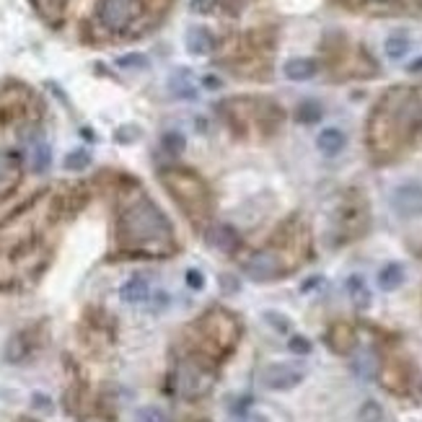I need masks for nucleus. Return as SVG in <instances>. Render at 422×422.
<instances>
[{"mask_svg": "<svg viewBox=\"0 0 422 422\" xmlns=\"http://www.w3.org/2000/svg\"><path fill=\"white\" fill-rule=\"evenodd\" d=\"M391 205H394V210L399 212V215H404V218L422 212V184L407 181V184L397 187L394 189V195H391Z\"/></svg>", "mask_w": 422, "mask_h": 422, "instance_id": "nucleus-5", "label": "nucleus"}, {"mask_svg": "<svg viewBox=\"0 0 422 422\" xmlns=\"http://www.w3.org/2000/svg\"><path fill=\"white\" fill-rule=\"evenodd\" d=\"M360 422H381V407L376 401H366L360 410Z\"/></svg>", "mask_w": 422, "mask_h": 422, "instance_id": "nucleus-24", "label": "nucleus"}, {"mask_svg": "<svg viewBox=\"0 0 422 422\" xmlns=\"http://www.w3.org/2000/svg\"><path fill=\"white\" fill-rule=\"evenodd\" d=\"M164 179H166V187L177 195V202L184 205L187 197H192V202L200 210L202 221H205V215H208V195H205L200 181L195 177H187L184 171H164Z\"/></svg>", "mask_w": 422, "mask_h": 422, "instance_id": "nucleus-3", "label": "nucleus"}, {"mask_svg": "<svg viewBox=\"0 0 422 422\" xmlns=\"http://www.w3.org/2000/svg\"><path fill=\"white\" fill-rule=\"evenodd\" d=\"M347 293H350L353 303H355V306H360V309L370 303V293H368V285H366V280L360 278V275H353V278L347 280Z\"/></svg>", "mask_w": 422, "mask_h": 422, "instance_id": "nucleus-16", "label": "nucleus"}, {"mask_svg": "<svg viewBox=\"0 0 422 422\" xmlns=\"http://www.w3.org/2000/svg\"><path fill=\"white\" fill-rule=\"evenodd\" d=\"M322 104L319 101H313V99H306L303 104H298V111H296V120L303 124H313V122H319L322 120Z\"/></svg>", "mask_w": 422, "mask_h": 422, "instance_id": "nucleus-17", "label": "nucleus"}, {"mask_svg": "<svg viewBox=\"0 0 422 422\" xmlns=\"http://www.w3.org/2000/svg\"><path fill=\"white\" fill-rule=\"evenodd\" d=\"M63 166H65L67 171H83V168L91 166V153L86 151V148L70 151V153L65 156V161H63Z\"/></svg>", "mask_w": 422, "mask_h": 422, "instance_id": "nucleus-20", "label": "nucleus"}, {"mask_svg": "<svg viewBox=\"0 0 422 422\" xmlns=\"http://www.w3.org/2000/svg\"><path fill=\"white\" fill-rule=\"evenodd\" d=\"M34 404H39V410H52V404H49V399H45L42 394H34Z\"/></svg>", "mask_w": 422, "mask_h": 422, "instance_id": "nucleus-28", "label": "nucleus"}, {"mask_svg": "<svg viewBox=\"0 0 422 422\" xmlns=\"http://www.w3.org/2000/svg\"><path fill=\"white\" fill-rule=\"evenodd\" d=\"M148 293H151L148 280H145L143 275H135V278H130L122 288H120V298H122L124 303L135 306V303H145V300H148Z\"/></svg>", "mask_w": 422, "mask_h": 422, "instance_id": "nucleus-11", "label": "nucleus"}, {"mask_svg": "<svg viewBox=\"0 0 422 422\" xmlns=\"http://www.w3.org/2000/svg\"><path fill=\"white\" fill-rule=\"evenodd\" d=\"M135 422H166V414L158 407H143L135 414Z\"/></svg>", "mask_w": 422, "mask_h": 422, "instance_id": "nucleus-23", "label": "nucleus"}, {"mask_svg": "<svg viewBox=\"0 0 422 422\" xmlns=\"http://www.w3.org/2000/svg\"><path fill=\"white\" fill-rule=\"evenodd\" d=\"M401 282H404V267L397 265V262H391V265H386L378 272V285H381V290H397Z\"/></svg>", "mask_w": 422, "mask_h": 422, "instance_id": "nucleus-15", "label": "nucleus"}, {"mask_svg": "<svg viewBox=\"0 0 422 422\" xmlns=\"http://www.w3.org/2000/svg\"><path fill=\"white\" fill-rule=\"evenodd\" d=\"M187 285L192 290H202V288H205V278H202L200 269H189V272H187Z\"/></svg>", "mask_w": 422, "mask_h": 422, "instance_id": "nucleus-27", "label": "nucleus"}, {"mask_svg": "<svg viewBox=\"0 0 422 422\" xmlns=\"http://www.w3.org/2000/svg\"><path fill=\"white\" fill-rule=\"evenodd\" d=\"M205 86H210V89H215V86H221L215 78H205Z\"/></svg>", "mask_w": 422, "mask_h": 422, "instance_id": "nucleus-30", "label": "nucleus"}, {"mask_svg": "<svg viewBox=\"0 0 422 422\" xmlns=\"http://www.w3.org/2000/svg\"><path fill=\"white\" fill-rule=\"evenodd\" d=\"M148 65H151V60L143 52H130V55L117 57V67H122V70H148Z\"/></svg>", "mask_w": 422, "mask_h": 422, "instance_id": "nucleus-21", "label": "nucleus"}, {"mask_svg": "<svg viewBox=\"0 0 422 422\" xmlns=\"http://www.w3.org/2000/svg\"><path fill=\"white\" fill-rule=\"evenodd\" d=\"M184 45H187L189 55L205 57L215 49V39H212V34L205 26H192L187 32V36H184Z\"/></svg>", "mask_w": 422, "mask_h": 422, "instance_id": "nucleus-8", "label": "nucleus"}, {"mask_svg": "<svg viewBox=\"0 0 422 422\" xmlns=\"http://www.w3.org/2000/svg\"><path fill=\"white\" fill-rule=\"evenodd\" d=\"M316 145H319V151L326 153V156H337V153L344 148V133L342 130H337V127H326V130L319 133Z\"/></svg>", "mask_w": 422, "mask_h": 422, "instance_id": "nucleus-13", "label": "nucleus"}, {"mask_svg": "<svg viewBox=\"0 0 422 422\" xmlns=\"http://www.w3.org/2000/svg\"><path fill=\"white\" fill-rule=\"evenodd\" d=\"M381 381H384V386L394 394H407L410 391V384H412V368L407 360H389L386 366H384V373H381Z\"/></svg>", "mask_w": 422, "mask_h": 422, "instance_id": "nucleus-7", "label": "nucleus"}, {"mask_svg": "<svg viewBox=\"0 0 422 422\" xmlns=\"http://www.w3.org/2000/svg\"><path fill=\"white\" fill-rule=\"evenodd\" d=\"M410 39L404 36V34H394V36H389L386 42H384V49H386V55L391 57V60H401V57L410 52Z\"/></svg>", "mask_w": 422, "mask_h": 422, "instance_id": "nucleus-18", "label": "nucleus"}, {"mask_svg": "<svg viewBox=\"0 0 422 422\" xmlns=\"http://www.w3.org/2000/svg\"><path fill=\"white\" fill-rule=\"evenodd\" d=\"M303 381V370L293 363H272L262 370V386L272 391H285Z\"/></svg>", "mask_w": 422, "mask_h": 422, "instance_id": "nucleus-4", "label": "nucleus"}, {"mask_svg": "<svg viewBox=\"0 0 422 422\" xmlns=\"http://www.w3.org/2000/svg\"><path fill=\"white\" fill-rule=\"evenodd\" d=\"M161 148L166 151L168 156H179V153H184L187 140H184V135L177 133V130H168V133H164V137H161Z\"/></svg>", "mask_w": 422, "mask_h": 422, "instance_id": "nucleus-19", "label": "nucleus"}, {"mask_svg": "<svg viewBox=\"0 0 422 422\" xmlns=\"http://www.w3.org/2000/svg\"><path fill=\"white\" fill-rule=\"evenodd\" d=\"M140 11L137 0H99L96 3V21L109 32H122L135 21Z\"/></svg>", "mask_w": 422, "mask_h": 422, "instance_id": "nucleus-2", "label": "nucleus"}, {"mask_svg": "<svg viewBox=\"0 0 422 422\" xmlns=\"http://www.w3.org/2000/svg\"><path fill=\"white\" fill-rule=\"evenodd\" d=\"M290 353H296V355H309L311 353V342L306 340V337H290Z\"/></svg>", "mask_w": 422, "mask_h": 422, "instance_id": "nucleus-25", "label": "nucleus"}, {"mask_svg": "<svg viewBox=\"0 0 422 422\" xmlns=\"http://www.w3.org/2000/svg\"><path fill=\"white\" fill-rule=\"evenodd\" d=\"M140 135H143V130H140L137 124H122V127L114 133V140L122 145H130V143H135V140H140Z\"/></svg>", "mask_w": 422, "mask_h": 422, "instance_id": "nucleus-22", "label": "nucleus"}, {"mask_svg": "<svg viewBox=\"0 0 422 422\" xmlns=\"http://www.w3.org/2000/svg\"><path fill=\"white\" fill-rule=\"evenodd\" d=\"M202 3H205V0H192V8H195V11H200Z\"/></svg>", "mask_w": 422, "mask_h": 422, "instance_id": "nucleus-31", "label": "nucleus"}, {"mask_svg": "<svg viewBox=\"0 0 422 422\" xmlns=\"http://www.w3.org/2000/svg\"><path fill=\"white\" fill-rule=\"evenodd\" d=\"M19 422H34V420H29V417H21V420H19Z\"/></svg>", "mask_w": 422, "mask_h": 422, "instance_id": "nucleus-32", "label": "nucleus"}, {"mask_svg": "<svg viewBox=\"0 0 422 422\" xmlns=\"http://www.w3.org/2000/svg\"><path fill=\"white\" fill-rule=\"evenodd\" d=\"M241 422H267V417H262V414H249V417H244Z\"/></svg>", "mask_w": 422, "mask_h": 422, "instance_id": "nucleus-29", "label": "nucleus"}, {"mask_svg": "<svg viewBox=\"0 0 422 422\" xmlns=\"http://www.w3.org/2000/svg\"><path fill=\"white\" fill-rule=\"evenodd\" d=\"M120 234H122L124 241L156 244L158 254L171 252V231H168L166 218L148 197H140L137 205H133L124 212L122 221H120Z\"/></svg>", "mask_w": 422, "mask_h": 422, "instance_id": "nucleus-1", "label": "nucleus"}, {"mask_svg": "<svg viewBox=\"0 0 422 422\" xmlns=\"http://www.w3.org/2000/svg\"><path fill=\"white\" fill-rule=\"evenodd\" d=\"M285 76L290 80H309L316 76V63L311 57H293L285 63Z\"/></svg>", "mask_w": 422, "mask_h": 422, "instance_id": "nucleus-12", "label": "nucleus"}, {"mask_svg": "<svg viewBox=\"0 0 422 422\" xmlns=\"http://www.w3.org/2000/svg\"><path fill=\"white\" fill-rule=\"evenodd\" d=\"M342 221H340V225H342L344 231L342 236L344 238H355V236H360L363 231L368 228V208L360 202V197L357 200H347L342 208V215H340Z\"/></svg>", "mask_w": 422, "mask_h": 422, "instance_id": "nucleus-6", "label": "nucleus"}, {"mask_svg": "<svg viewBox=\"0 0 422 422\" xmlns=\"http://www.w3.org/2000/svg\"><path fill=\"white\" fill-rule=\"evenodd\" d=\"M168 91L177 96V99H184V101H192L197 99V83L192 78V73H189L187 67H179L171 73V78H168Z\"/></svg>", "mask_w": 422, "mask_h": 422, "instance_id": "nucleus-9", "label": "nucleus"}, {"mask_svg": "<svg viewBox=\"0 0 422 422\" xmlns=\"http://www.w3.org/2000/svg\"><path fill=\"white\" fill-rule=\"evenodd\" d=\"M29 164H32V171L34 174H45L49 164H52V151H49V145L45 140H36L32 145V153H29Z\"/></svg>", "mask_w": 422, "mask_h": 422, "instance_id": "nucleus-14", "label": "nucleus"}, {"mask_svg": "<svg viewBox=\"0 0 422 422\" xmlns=\"http://www.w3.org/2000/svg\"><path fill=\"white\" fill-rule=\"evenodd\" d=\"M265 319L272 324V329H278V332H290V319H285V316H280V313H275V311H267Z\"/></svg>", "mask_w": 422, "mask_h": 422, "instance_id": "nucleus-26", "label": "nucleus"}, {"mask_svg": "<svg viewBox=\"0 0 422 422\" xmlns=\"http://www.w3.org/2000/svg\"><path fill=\"white\" fill-rule=\"evenodd\" d=\"M326 342H329V347H332L334 353L344 355V353H350L355 347V329L344 322L332 324V329L326 334Z\"/></svg>", "mask_w": 422, "mask_h": 422, "instance_id": "nucleus-10", "label": "nucleus"}]
</instances>
